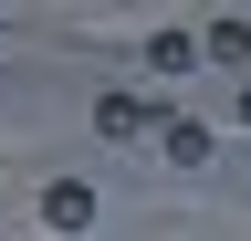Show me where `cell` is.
<instances>
[{
	"instance_id": "1",
	"label": "cell",
	"mask_w": 251,
	"mask_h": 241,
	"mask_svg": "<svg viewBox=\"0 0 251 241\" xmlns=\"http://www.w3.org/2000/svg\"><path fill=\"white\" fill-rule=\"evenodd\" d=\"M157 158L168 168H209V126L199 115H157Z\"/></svg>"
},
{
	"instance_id": "2",
	"label": "cell",
	"mask_w": 251,
	"mask_h": 241,
	"mask_svg": "<svg viewBox=\"0 0 251 241\" xmlns=\"http://www.w3.org/2000/svg\"><path fill=\"white\" fill-rule=\"evenodd\" d=\"M199 63H220V74H251V21H209V32H199Z\"/></svg>"
},
{
	"instance_id": "3",
	"label": "cell",
	"mask_w": 251,
	"mask_h": 241,
	"mask_svg": "<svg viewBox=\"0 0 251 241\" xmlns=\"http://www.w3.org/2000/svg\"><path fill=\"white\" fill-rule=\"evenodd\" d=\"M94 126H105L115 147H136V136H157V105H147V95H105V105H94Z\"/></svg>"
},
{
	"instance_id": "4",
	"label": "cell",
	"mask_w": 251,
	"mask_h": 241,
	"mask_svg": "<svg viewBox=\"0 0 251 241\" xmlns=\"http://www.w3.org/2000/svg\"><path fill=\"white\" fill-rule=\"evenodd\" d=\"M42 220L52 231H94V189H84V178H52V189H42Z\"/></svg>"
},
{
	"instance_id": "5",
	"label": "cell",
	"mask_w": 251,
	"mask_h": 241,
	"mask_svg": "<svg viewBox=\"0 0 251 241\" xmlns=\"http://www.w3.org/2000/svg\"><path fill=\"white\" fill-rule=\"evenodd\" d=\"M147 74H199V32H157L147 42Z\"/></svg>"
},
{
	"instance_id": "6",
	"label": "cell",
	"mask_w": 251,
	"mask_h": 241,
	"mask_svg": "<svg viewBox=\"0 0 251 241\" xmlns=\"http://www.w3.org/2000/svg\"><path fill=\"white\" fill-rule=\"evenodd\" d=\"M241 126H251V84H241Z\"/></svg>"
},
{
	"instance_id": "7",
	"label": "cell",
	"mask_w": 251,
	"mask_h": 241,
	"mask_svg": "<svg viewBox=\"0 0 251 241\" xmlns=\"http://www.w3.org/2000/svg\"><path fill=\"white\" fill-rule=\"evenodd\" d=\"M0 42H11V32H0Z\"/></svg>"
}]
</instances>
